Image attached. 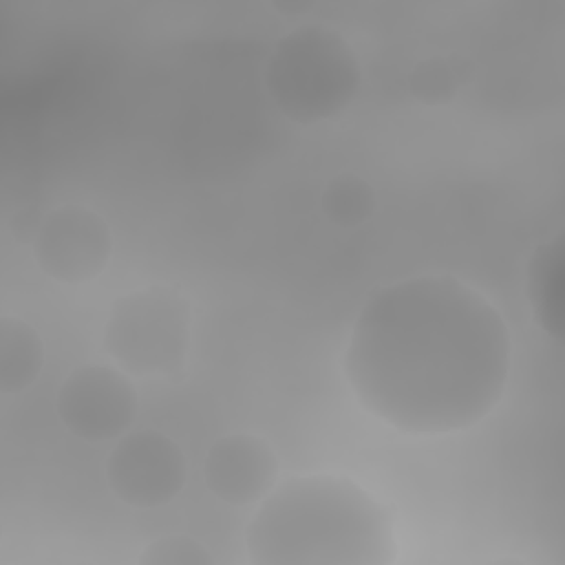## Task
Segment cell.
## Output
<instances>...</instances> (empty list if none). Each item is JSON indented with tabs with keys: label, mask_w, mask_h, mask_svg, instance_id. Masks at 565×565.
I'll return each mask as SVG.
<instances>
[{
	"label": "cell",
	"mask_w": 565,
	"mask_h": 565,
	"mask_svg": "<svg viewBox=\"0 0 565 565\" xmlns=\"http://www.w3.org/2000/svg\"><path fill=\"white\" fill-rule=\"evenodd\" d=\"M510 358V329L481 291L448 274H424L369 296L351 329L344 375L380 422L433 437L492 413Z\"/></svg>",
	"instance_id": "6da1fadb"
},
{
	"label": "cell",
	"mask_w": 565,
	"mask_h": 565,
	"mask_svg": "<svg viewBox=\"0 0 565 565\" xmlns=\"http://www.w3.org/2000/svg\"><path fill=\"white\" fill-rule=\"evenodd\" d=\"M113 254L108 223L90 207L64 203L42 216L33 236V260L57 282L79 285L97 278Z\"/></svg>",
	"instance_id": "5b68a950"
},
{
	"label": "cell",
	"mask_w": 565,
	"mask_h": 565,
	"mask_svg": "<svg viewBox=\"0 0 565 565\" xmlns=\"http://www.w3.org/2000/svg\"><path fill=\"white\" fill-rule=\"evenodd\" d=\"M185 477L183 450L174 439L154 428L124 435L106 459L108 488L132 508L170 503L183 490Z\"/></svg>",
	"instance_id": "52a82bcc"
},
{
	"label": "cell",
	"mask_w": 565,
	"mask_h": 565,
	"mask_svg": "<svg viewBox=\"0 0 565 565\" xmlns=\"http://www.w3.org/2000/svg\"><path fill=\"white\" fill-rule=\"evenodd\" d=\"M278 11H282V13H305V11H309L311 9V4H274Z\"/></svg>",
	"instance_id": "5bb4252c"
},
{
	"label": "cell",
	"mask_w": 565,
	"mask_h": 565,
	"mask_svg": "<svg viewBox=\"0 0 565 565\" xmlns=\"http://www.w3.org/2000/svg\"><path fill=\"white\" fill-rule=\"evenodd\" d=\"M203 479L223 503L249 505L276 486L278 457L267 439L254 433H230L207 448Z\"/></svg>",
	"instance_id": "ba28073f"
},
{
	"label": "cell",
	"mask_w": 565,
	"mask_h": 565,
	"mask_svg": "<svg viewBox=\"0 0 565 565\" xmlns=\"http://www.w3.org/2000/svg\"><path fill=\"white\" fill-rule=\"evenodd\" d=\"M408 90L424 106H446L450 104L461 86L459 71L452 60L441 55H430L419 60L408 73Z\"/></svg>",
	"instance_id": "7c38bea8"
},
{
	"label": "cell",
	"mask_w": 565,
	"mask_h": 565,
	"mask_svg": "<svg viewBox=\"0 0 565 565\" xmlns=\"http://www.w3.org/2000/svg\"><path fill=\"white\" fill-rule=\"evenodd\" d=\"M44 366L40 333L15 316L0 318V391L4 395L29 388Z\"/></svg>",
	"instance_id": "30bf717a"
},
{
	"label": "cell",
	"mask_w": 565,
	"mask_h": 565,
	"mask_svg": "<svg viewBox=\"0 0 565 565\" xmlns=\"http://www.w3.org/2000/svg\"><path fill=\"white\" fill-rule=\"evenodd\" d=\"M190 335V300L177 287L154 282L115 298L104 347L130 375H174L185 366Z\"/></svg>",
	"instance_id": "277c9868"
},
{
	"label": "cell",
	"mask_w": 565,
	"mask_h": 565,
	"mask_svg": "<svg viewBox=\"0 0 565 565\" xmlns=\"http://www.w3.org/2000/svg\"><path fill=\"white\" fill-rule=\"evenodd\" d=\"M245 550L254 565H386L395 514L344 475L289 477L260 499Z\"/></svg>",
	"instance_id": "7a4b0ae2"
},
{
	"label": "cell",
	"mask_w": 565,
	"mask_h": 565,
	"mask_svg": "<svg viewBox=\"0 0 565 565\" xmlns=\"http://www.w3.org/2000/svg\"><path fill=\"white\" fill-rule=\"evenodd\" d=\"M527 302L536 324L558 340L563 333V232L534 249L527 263Z\"/></svg>",
	"instance_id": "9c48e42d"
},
{
	"label": "cell",
	"mask_w": 565,
	"mask_h": 565,
	"mask_svg": "<svg viewBox=\"0 0 565 565\" xmlns=\"http://www.w3.org/2000/svg\"><path fill=\"white\" fill-rule=\"evenodd\" d=\"M139 397L126 371L108 364H84L62 382L55 411L60 422L84 441L121 437L137 417Z\"/></svg>",
	"instance_id": "8992f818"
},
{
	"label": "cell",
	"mask_w": 565,
	"mask_h": 565,
	"mask_svg": "<svg viewBox=\"0 0 565 565\" xmlns=\"http://www.w3.org/2000/svg\"><path fill=\"white\" fill-rule=\"evenodd\" d=\"M362 82L351 44L324 24H302L285 33L265 64V88L294 124L338 117L355 99Z\"/></svg>",
	"instance_id": "3957f363"
},
{
	"label": "cell",
	"mask_w": 565,
	"mask_h": 565,
	"mask_svg": "<svg viewBox=\"0 0 565 565\" xmlns=\"http://www.w3.org/2000/svg\"><path fill=\"white\" fill-rule=\"evenodd\" d=\"M320 210L335 227L353 230L371 218L375 210V192L366 179L342 172L327 181L320 194Z\"/></svg>",
	"instance_id": "8fae6325"
},
{
	"label": "cell",
	"mask_w": 565,
	"mask_h": 565,
	"mask_svg": "<svg viewBox=\"0 0 565 565\" xmlns=\"http://www.w3.org/2000/svg\"><path fill=\"white\" fill-rule=\"evenodd\" d=\"M143 565H210L212 554L205 545L185 534L159 536L146 545L139 556Z\"/></svg>",
	"instance_id": "4fadbf2b"
}]
</instances>
